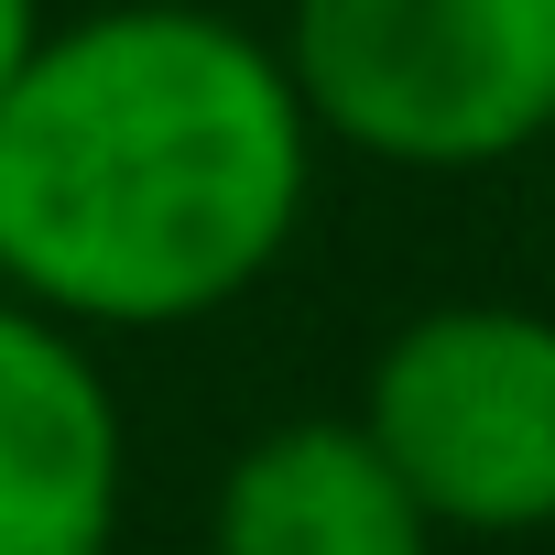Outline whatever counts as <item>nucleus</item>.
<instances>
[{
    "mask_svg": "<svg viewBox=\"0 0 555 555\" xmlns=\"http://www.w3.org/2000/svg\"><path fill=\"white\" fill-rule=\"evenodd\" d=\"M284 44L218 0H99L0 88V295L77 338H175L261 295L317 207Z\"/></svg>",
    "mask_w": 555,
    "mask_h": 555,
    "instance_id": "obj_1",
    "label": "nucleus"
},
{
    "mask_svg": "<svg viewBox=\"0 0 555 555\" xmlns=\"http://www.w3.org/2000/svg\"><path fill=\"white\" fill-rule=\"evenodd\" d=\"M272 44L327 153L490 175L555 142V0H284Z\"/></svg>",
    "mask_w": 555,
    "mask_h": 555,
    "instance_id": "obj_2",
    "label": "nucleus"
},
{
    "mask_svg": "<svg viewBox=\"0 0 555 555\" xmlns=\"http://www.w3.org/2000/svg\"><path fill=\"white\" fill-rule=\"evenodd\" d=\"M349 414L403 468L436 533L468 544L555 533V317L544 306L512 295L414 306L371 349Z\"/></svg>",
    "mask_w": 555,
    "mask_h": 555,
    "instance_id": "obj_3",
    "label": "nucleus"
},
{
    "mask_svg": "<svg viewBox=\"0 0 555 555\" xmlns=\"http://www.w3.org/2000/svg\"><path fill=\"white\" fill-rule=\"evenodd\" d=\"M131 501V414L99 349L0 295V555H99Z\"/></svg>",
    "mask_w": 555,
    "mask_h": 555,
    "instance_id": "obj_4",
    "label": "nucleus"
},
{
    "mask_svg": "<svg viewBox=\"0 0 555 555\" xmlns=\"http://www.w3.org/2000/svg\"><path fill=\"white\" fill-rule=\"evenodd\" d=\"M447 533L371 447L360 414H284L229 447L207 490V555H436Z\"/></svg>",
    "mask_w": 555,
    "mask_h": 555,
    "instance_id": "obj_5",
    "label": "nucleus"
},
{
    "mask_svg": "<svg viewBox=\"0 0 555 555\" xmlns=\"http://www.w3.org/2000/svg\"><path fill=\"white\" fill-rule=\"evenodd\" d=\"M44 23H55V12H44V0H0V88H12V77H23V55L44 44Z\"/></svg>",
    "mask_w": 555,
    "mask_h": 555,
    "instance_id": "obj_6",
    "label": "nucleus"
},
{
    "mask_svg": "<svg viewBox=\"0 0 555 555\" xmlns=\"http://www.w3.org/2000/svg\"><path fill=\"white\" fill-rule=\"evenodd\" d=\"M99 555H120V544H99Z\"/></svg>",
    "mask_w": 555,
    "mask_h": 555,
    "instance_id": "obj_7",
    "label": "nucleus"
},
{
    "mask_svg": "<svg viewBox=\"0 0 555 555\" xmlns=\"http://www.w3.org/2000/svg\"><path fill=\"white\" fill-rule=\"evenodd\" d=\"M544 153H555V142H544Z\"/></svg>",
    "mask_w": 555,
    "mask_h": 555,
    "instance_id": "obj_8",
    "label": "nucleus"
}]
</instances>
